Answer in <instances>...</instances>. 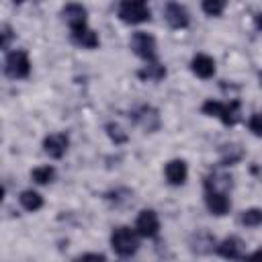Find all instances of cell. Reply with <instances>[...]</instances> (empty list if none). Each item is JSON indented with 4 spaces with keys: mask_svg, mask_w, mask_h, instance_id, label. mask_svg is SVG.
<instances>
[{
    "mask_svg": "<svg viewBox=\"0 0 262 262\" xmlns=\"http://www.w3.org/2000/svg\"><path fill=\"white\" fill-rule=\"evenodd\" d=\"M111 248L121 258L133 256L139 250V233H137V229H131V227H125V225L113 229V233H111Z\"/></svg>",
    "mask_w": 262,
    "mask_h": 262,
    "instance_id": "6da1fadb",
    "label": "cell"
},
{
    "mask_svg": "<svg viewBox=\"0 0 262 262\" xmlns=\"http://www.w3.org/2000/svg\"><path fill=\"white\" fill-rule=\"evenodd\" d=\"M119 18L127 25H139L149 20L147 0H121L119 2Z\"/></svg>",
    "mask_w": 262,
    "mask_h": 262,
    "instance_id": "7a4b0ae2",
    "label": "cell"
},
{
    "mask_svg": "<svg viewBox=\"0 0 262 262\" xmlns=\"http://www.w3.org/2000/svg\"><path fill=\"white\" fill-rule=\"evenodd\" d=\"M4 70L10 78L14 80H23L31 74V61H29V55L27 51L23 49H16L12 53L6 55V61H4Z\"/></svg>",
    "mask_w": 262,
    "mask_h": 262,
    "instance_id": "3957f363",
    "label": "cell"
},
{
    "mask_svg": "<svg viewBox=\"0 0 262 262\" xmlns=\"http://www.w3.org/2000/svg\"><path fill=\"white\" fill-rule=\"evenodd\" d=\"M129 45H131V49H133V53L137 57H141L145 61H154L156 59V39L149 33H145V31L133 33Z\"/></svg>",
    "mask_w": 262,
    "mask_h": 262,
    "instance_id": "277c9868",
    "label": "cell"
},
{
    "mask_svg": "<svg viewBox=\"0 0 262 262\" xmlns=\"http://www.w3.org/2000/svg\"><path fill=\"white\" fill-rule=\"evenodd\" d=\"M133 121H135L143 131H147V133L158 131L160 125H162L160 113H158L154 106H149V104H143V106H139L137 111H133Z\"/></svg>",
    "mask_w": 262,
    "mask_h": 262,
    "instance_id": "5b68a950",
    "label": "cell"
},
{
    "mask_svg": "<svg viewBox=\"0 0 262 262\" xmlns=\"http://www.w3.org/2000/svg\"><path fill=\"white\" fill-rule=\"evenodd\" d=\"M135 229H137V233H139L141 237H156L158 231H160V219H158L156 211L143 209V211L137 215Z\"/></svg>",
    "mask_w": 262,
    "mask_h": 262,
    "instance_id": "8992f818",
    "label": "cell"
},
{
    "mask_svg": "<svg viewBox=\"0 0 262 262\" xmlns=\"http://www.w3.org/2000/svg\"><path fill=\"white\" fill-rule=\"evenodd\" d=\"M164 18L166 23L172 27V29H186L188 23H190V16H188V10L178 4V2H170L164 10Z\"/></svg>",
    "mask_w": 262,
    "mask_h": 262,
    "instance_id": "52a82bcc",
    "label": "cell"
},
{
    "mask_svg": "<svg viewBox=\"0 0 262 262\" xmlns=\"http://www.w3.org/2000/svg\"><path fill=\"white\" fill-rule=\"evenodd\" d=\"M205 205H207V209L211 211V215L221 217V215H225V213L229 211L231 201H229L227 192H223V190H207V194H205Z\"/></svg>",
    "mask_w": 262,
    "mask_h": 262,
    "instance_id": "ba28073f",
    "label": "cell"
},
{
    "mask_svg": "<svg viewBox=\"0 0 262 262\" xmlns=\"http://www.w3.org/2000/svg\"><path fill=\"white\" fill-rule=\"evenodd\" d=\"M68 145H70V139H68L66 133H51V135H47V137L43 139V149H45V154L51 156V158H55V160L63 158Z\"/></svg>",
    "mask_w": 262,
    "mask_h": 262,
    "instance_id": "9c48e42d",
    "label": "cell"
},
{
    "mask_svg": "<svg viewBox=\"0 0 262 262\" xmlns=\"http://www.w3.org/2000/svg\"><path fill=\"white\" fill-rule=\"evenodd\" d=\"M215 250H217V254L223 256V258L239 260V258H244V250H246V246H244V242H242L237 235H229V237H225Z\"/></svg>",
    "mask_w": 262,
    "mask_h": 262,
    "instance_id": "30bf717a",
    "label": "cell"
},
{
    "mask_svg": "<svg viewBox=\"0 0 262 262\" xmlns=\"http://www.w3.org/2000/svg\"><path fill=\"white\" fill-rule=\"evenodd\" d=\"M164 174H166V180L168 184L172 186H180L186 182V176H188V168H186V162L184 160H170L164 168Z\"/></svg>",
    "mask_w": 262,
    "mask_h": 262,
    "instance_id": "8fae6325",
    "label": "cell"
},
{
    "mask_svg": "<svg viewBox=\"0 0 262 262\" xmlns=\"http://www.w3.org/2000/svg\"><path fill=\"white\" fill-rule=\"evenodd\" d=\"M190 70H192L199 78L209 80V78H213V74H215V59H213L211 55H207V53H196V55L192 57V61H190Z\"/></svg>",
    "mask_w": 262,
    "mask_h": 262,
    "instance_id": "7c38bea8",
    "label": "cell"
},
{
    "mask_svg": "<svg viewBox=\"0 0 262 262\" xmlns=\"http://www.w3.org/2000/svg\"><path fill=\"white\" fill-rule=\"evenodd\" d=\"M61 16H63V20L70 25V29H74V27L86 25V16H88V12H86V8H84L82 4L70 2V4H66V6H63Z\"/></svg>",
    "mask_w": 262,
    "mask_h": 262,
    "instance_id": "4fadbf2b",
    "label": "cell"
},
{
    "mask_svg": "<svg viewBox=\"0 0 262 262\" xmlns=\"http://www.w3.org/2000/svg\"><path fill=\"white\" fill-rule=\"evenodd\" d=\"M190 250L194 252V254H207V252H211L213 250V246H215V235L213 233H209L207 229H199L196 233H192L190 235Z\"/></svg>",
    "mask_w": 262,
    "mask_h": 262,
    "instance_id": "5bb4252c",
    "label": "cell"
},
{
    "mask_svg": "<svg viewBox=\"0 0 262 262\" xmlns=\"http://www.w3.org/2000/svg\"><path fill=\"white\" fill-rule=\"evenodd\" d=\"M72 39H74V43H78V45H82V47H86V49H94V47H98V35L92 31V29H88L86 25H80V27H74L72 29Z\"/></svg>",
    "mask_w": 262,
    "mask_h": 262,
    "instance_id": "9a60e30c",
    "label": "cell"
},
{
    "mask_svg": "<svg viewBox=\"0 0 262 262\" xmlns=\"http://www.w3.org/2000/svg\"><path fill=\"white\" fill-rule=\"evenodd\" d=\"M231 184H233L231 182V176L229 174H223L219 170H215L209 176H205V188L207 190H223V192H227L231 188Z\"/></svg>",
    "mask_w": 262,
    "mask_h": 262,
    "instance_id": "2e32d148",
    "label": "cell"
},
{
    "mask_svg": "<svg viewBox=\"0 0 262 262\" xmlns=\"http://www.w3.org/2000/svg\"><path fill=\"white\" fill-rule=\"evenodd\" d=\"M137 76H139L143 82H160V80L166 76V68L154 59V61H147V66H143V68L137 72Z\"/></svg>",
    "mask_w": 262,
    "mask_h": 262,
    "instance_id": "e0dca14e",
    "label": "cell"
},
{
    "mask_svg": "<svg viewBox=\"0 0 262 262\" xmlns=\"http://www.w3.org/2000/svg\"><path fill=\"white\" fill-rule=\"evenodd\" d=\"M219 154H221V166H233V164H237L244 158V149L237 143H225V145H221Z\"/></svg>",
    "mask_w": 262,
    "mask_h": 262,
    "instance_id": "ac0fdd59",
    "label": "cell"
},
{
    "mask_svg": "<svg viewBox=\"0 0 262 262\" xmlns=\"http://www.w3.org/2000/svg\"><path fill=\"white\" fill-rule=\"evenodd\" d=\"M219 119L223 121V125L233 127V125L239 121V100H231V102H227V104L223 102V104H221Z\"/></svg>",
    "mask_w": 262,
    "mask_h": 262,
    "instance_id": "d6986e66",
    "label": "cell"
},
{
    "mask_svg": "<svg viewBox=\"0 0 262 262\" xmlns=\"http://www.w3.org/2000/svg\"><path fill=\"white\" fill-rule=\"evenodd\" d=\"M18 201H20L23 209H27L31 213H35V211H39L43 207V196L37 190H31V188L29 190H23L20 196H18Z\"/></svg>",
    "mask_w": 262,
    "mask_h": 262,
    "instance_id": "ffe728a7",
    "label": "cell"
},
{
    "mask_svg": "<svg viewBox=\"0 0 262 262\" xmlns=\"http://www.w3.org/2000/svg\"><path fill=\"white\" fill-rule=\"evenodd\" d=\"M31 178L37 184H49V182L55 180V168L53 166H39L31 172Z\"/></svg>",
    "mask_w": 262,
    "mask_h": 262,
    "instance_id": "44dd1931",
    "label": "cell"
},
{
    "mask_svg": "<svg viewBox=\"0 0 262 262\" xmlns=\"http://www.w3.org/2000/svg\"><path fill=\"white\" fill-rule=\"evenodd\" d=\"M239 221H242L246 227H258V225H262V209L252 207V209L242 211Z\"/></svg>",
    "mask_w": 262,
    "mask_h": 262,
    "instance_id": "7402d4cb",
    "label": "cell"
},
{
    "mask_svg": "<svg viewBox=\"0 0 262 262\" xmlns=\"http://www.w3.org/2000/svg\"><path fill=\"white\" fill-rule=\"evenodd\" d=\"M203 6V12L209 14V16H221L225 6H227V0H203L201 2Z\"/></svg>",
    "mask_w": 262,
    "mask_h": 262,
    "instance_id": "603a6c76",
    "label": "cell"
},
{
    "mask_svg": "<svg viewBox=\"0 0 262 262\" xmlns=\"http://www.w3.org/2000/svg\"><path fill=\"white\" fill-rule=\"evenodd\" d=\"M106 135L111 137V141H115L117 145H121V143H125L127 139H129V135L123 131V127L121 125H117V123H108L106 127Z\"/></svg>",
    "mask_w": 262,
    "mask_h": 262,
    "instance_id": "cb8c5ba5",
    "label": "cell"
},
{
    "mask_svg": "<svg viewBox=\"0 0 262 262\" xmlns=\"http://www.w3.org/2000/svg\"><path fill=\"white\" fill-rule=\"evenodd\" d=\"M248 129L256 135V137H262V113H254L248 121Z\"/></svg>",
    "mask_w": 262,
    "mask_h": 262,
    "instance_id": "d4e9b609",
    "label": "cell"
},
{
    "mask_svg": "<svg viewBox=\"0 0 262 262\" xmlns=\"http://www.w3.org/2000/svg\"><path fill=\"white\" fill-rule=\"evenodd\" d=\"M2 49H8L10 47V41H12V29L8 25H2Z\"/></svg>",
    "mask_w": 262,
    "mask_h": 262,
    "instance_id": "484cf974",
    "label": "cell"
},
{
    "mask_svg": "<svg viewBox=\"0 0 262 262\" xmlns=\"http://www.w3.org/2000/svg\"><path fill=\"white\" fill-rule=\"evenodd\" d=\"M78 260H106L104 254H96V252H88V254H80Z\"/></svg>",
    "mask_w": 262,
    "mask_h": 262,
    "instance_id": "4316f807",
    "label": "cell"
},
{
    "mask_svg": "<svg viewBox=\"0 0 262 262\" xmlns=\"http://www.w3.org/2000/svg\"><path fill=\"white\" fill-rule=\"evenodd\" d=\"M248 258H252V260H260V258H262V248H260V250H256V252H252Z\"/></svg>",
    "mask_w": 262,
    "mask_h": 262,
    "instance_id": "83f0119b",
    "label": "cell"
},
{
    "mask_svg": "<svg viewBox=\"0 0 262 262\" xmlns=\"http://www.w3.org/2000/svg\"><path fill=\"white\" fill-rule=\"evenodd\" d=\"M256 27H258V29H262V12L256 16Z\"/></svg>",
    "mask_w": 262,
    "mask_h": 262,
    "instance_id": "f1b7e54d",
    "label": "cell"
},
{
    "mask_svg": "<svg viewBox=\"0 0 262 262\" xmlns=\"http://www.w3.org/2000/svg\"><path fill=\"white\" fill-rule=\"evenodd\" d=\"M258 80H260V86H262V72L258 74Z\"/></svg>",
    "mask_w": 262,
    "mask_h": 262,
    "instance_id": "f546056e",
    "label": "cell"
},
{
    "mask_svg": "<svg viewBox=\"0 0 262 262\" xmlns=\"http://www.w3.org/2000/svg\"><path fill=\"white\" fill-rule=\"evenodd\" d=\"M14 2H16V4H20V2H25V0H14Z\"/></svg>",
    "mask_w": 262,
    "mask_h": 262,
    "instance_id": "4dcf8cb0",
    "label": "cell"
}]
</instances>
